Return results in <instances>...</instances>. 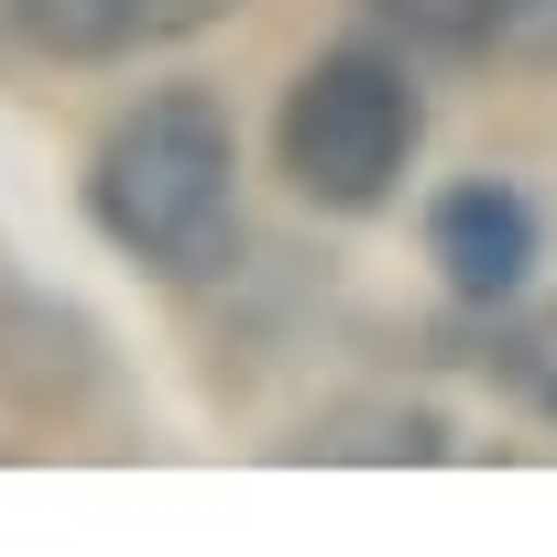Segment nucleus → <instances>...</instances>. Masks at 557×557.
I'll list each match as a JSON object with an SVG mask.
<instances>
[{"label": "nucleus", "instance_id": "0eeeda50", "mask_svg": "<svg viewBox=\"0 0 557 557\" xmlns=\"http://www.w3.org/2000/svg\"><path fill=\"white\" fill-rule=\"evenodd\" d=\"M459 437L437 405H405V394H350L329 416H307L285 437V459H372V470H437Z\"/></svg>", "mask_w": 557, "mask_h": 557}, {"label": "nucleus", "instance_id": "423d86ee", "mask_svg": "<svg viewBox=\"0 0 557 557\" xmlns=\"http://www.w3.org/2000/svg\"><path fill=\"white\" fill-rule=\"evenodd\" d=\"M372 23L448 66H557V0H372Z\"/></svg>", "mask_w": 557, "mask_h": 557}, {"label": "nucleus", "instance_id": "f03ea898", "mask_svg": "<svg viewBox=\"0 0 557 557\" xmlns=\"http://www.w3.org/2000/svg\"><path fill=\"white\" fill-rule=\"evenodd\" d=\"M426 143V99H416V66L394 45H329L285 110H273V164H285V186L329 219H372L394 208L405 164Z\"/></svg>", "mask_w": 557, "mask_h": 557}, {"label": "nucleus", "instance_id": "20e7f679", "mask_svg": "<svg viewBox=\"0 0 557 557\" xmlns=\"http://www.w3.org/2000/svg\"><path fill=\"white\" fill-rule=\"evenodd\" d=\"M426 262H437V285L459 307H513L535 285V262H546V219L513 175H448L426 197Z\"/></svg>", "mask_w": 557, "mask_h": 557}, {"label": "nucleus", "instance_id": "6e6552de", "mask_svg": "<svg viewBox=\"0 0 557 557\" xmlns=\"http://www.w3.org/2000/svg\"><path fill=\"white\" fill-rule=\"evenodd\" d=\"M459 361H481V372H503L546 426H557V350H459Z\"/></svg>", "mask_w": 557, "mask_h": 557}, {"label": "nucleus", "instance_id": "7ed1b4c3", "mask_svg": "<svg viewBox=\"0 0 557 557\" xmlns=\"http://www.w3.org/2000/svg\"><path fill=\"white\" fill-rule=\"evenodd\" d=\"M230 12H240V0H0V77L164 55L186 34H219Z\"/></svg>", "mask_w": 557, "mask_h": 557}, {"label": "nucleus", "instance_id": "f257e3e1", "mask_svg": "<svg viewBox=\"0 0 557 557\" xmlns=\"http://www.w3.org/2000/svg\"><path fill=\"white\" fill-rule=\"evenodd\" d=\"M88 230L153 285H219L240 262V132L219 88H143L88 153Z\"/></svg>", "mask_w": 557, "mask_h": 557}, {"label": "nucleus", "instance_id": "39448f33", "mask_svg": "<svg viewBox=\"0 0 557 557\" xmlns=\"http://www.w3.org/2000/svg\"><path fill=\"white\" fill-rule=\"evenodd\" d=\"M110 350L77 307L55 296H0V405L12 416H66L77 394H99Z\"/></svg>", "mask_w": 557, "mask_h": 557}]
</instances>
